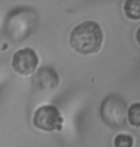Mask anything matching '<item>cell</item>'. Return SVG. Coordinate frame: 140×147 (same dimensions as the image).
Returning <instances> with one entry per match:
<instances>
[{
    "label": "cell",
    "instance_id": "obj_1",
    "mask_svg": "<svg viewBox=\"0 0 140 147\" xmlns=\"http://www.w3.org/2000/svg\"><path fill=\"white\" fill-rule=\"evenodd\" d=\"M104 40L101 26L93 20H85L76 25L69 36V44L81 55L95 54L100 50Z\"/></svg>",
    "mask_w": 140,
    "mask_h": 147
},
{
    "label": "cell",
    "instance_id": "obj_2",
    "mask_svg": "<svg viewBox=\"0 0 140 147\" xmlns=\"http://www.w3.org/2000/svg\"><path fill=\"white\" fill-rule=\"evenodd\" d=\"M127 103L122 96L112 94L104 98L100 107L102 120L109 127L119 129L126 124Z\"/></svg>",
    "mask_w": 140,
    "mask_h": 147
},
{
    "label": "cell",
    "instance_id": "obj_3",
    "mask_svg": "<svg viewBox=\"0 0 140 147\" xmlns=\"http://www.w3.org/2000/svg\"><path fill=\"white\" fill-rule=\"evenodd\" d=\"M62 121L61 113L54 105H43L38 108L33 116L35 127L45 132L61 130Z\"/></svg>",
    "mask_w": 140,
    "mask_h": 147
},
{
    "label": "cell",
    "instance_id": "obj_4",
    "mask_svg": "<svg viewBox=\"0 0 140 147\" xmlns=\"http://www.w3.org/2000/svg\"><path fill=\"white\" fill-rule=\"evenodd\" d=\"M38 65V57L34 49L23 48L13 55L12 66L14 71L20 76H30L36 71Z\"/></svg>",
    "mask_w": 140,
    "mask_h": 147
},
{
    "label": "cell",
    "instance_id": "obj_5",
    "mask_svg": "<svg viewBox=\"0 0 140 147\" xmlns=\"http://www.w3.org/2000/svg\"><path fill=\"white\" fill-rule=\"evenodd\" d=\"M32 83L38 90H52L59 85V78L52 67L41 66L33 76Z\"/></svg>",
    "mask_w": 140,
    "mask_h": 147
},
{
    "label": "cell",
    "instance_id": "obj_6",
    "mask_svg": "<svg viewBox=\"0 0 140 147\" xmlns=\"http://www.w3.org/2000/svg\"><path fill=\"white\" fill-rule=\"evenodd\" d=\"M124 13L130 20L140 19V0H125Z\"/></svg>",
    "mask_w": 140,
    "mask_h": 147
},
{
    "label": "cell",
    "instance_id": "obj_7",
    "mask_svg": "<svg viewBox=\"0 0 140 147\" xmlns=\"http://www.w3.org/2000/svg\"><path fill=\"white\" fill-rule=\"evenodd\" d=\"M130 124L133 127H140V102L132 104L127 112Z\"/></svg>",
    "mask_w": 140,
    "mask_h": 147
},
{
    "label": "cell",
    "instance_id": "obj_8",
    "mask_svg": "<svg viewBox=\"0 0 140 147\" xmlns=\"http://www.w3.org/2000/svg\"><path fill=\"white\" fill-rule=\"evenodd\" d=\"M114 147H132L133 138L129 134H119L113 142Z\"/></svg>",
    "mask_w": 140,
    "mask_h": 147
},
{
    "label": "cell",
    "instance_id": "obj_9",
    "mask_svg": "<svg viewBox=\"0 0 140 147\" xmlns=\"http://www.w3.org/2000/svg\"><path fill=\"white\" fill-rule=\"evenodd\" d=\"M135 38H136V41H137V43L139 44V46H140V27L138 28V30L136 31Z\"/></svg>",
    "mask_w": 140,
    "mask_h": 147
}]
</instances>
